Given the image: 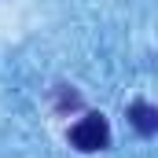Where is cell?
I'll use <instances>...</instances> for the list:
<instances>
[{
	"instance_id": "6da1fadb",
	"label": "cell",
	"mask_w": 158,
	"mask_h": 158,
	"mask_svg": "<svg viewBox=\"0 0 158 158\" xmlns=\"http://www.w3.org/2000/svg\"><path fill=\"white\" fill-rule=\"evenodd\" d=\"M70 143L85 151V155H92V151H103L107 143H110V125L103 114H85V118L70 129Z\"/></svg>"
},
{
	"instance_id": "7a4b0ae2",
	"label": "cell",
	"mask_w": 158,
	"mask_h": 158,
	"mask_svg": "<svg viewBox=\"0 0 158 158\" xmlns=\"http://www.w3.org/2000/svg\"><path fill=\"white\" fill-rule=\"evenodd\" d=\"M129 121L136 125V132H140V136H155V129H158V110L151 107V103L136 99V103L129 107Z\"/></svg>"
}]
</instances>
